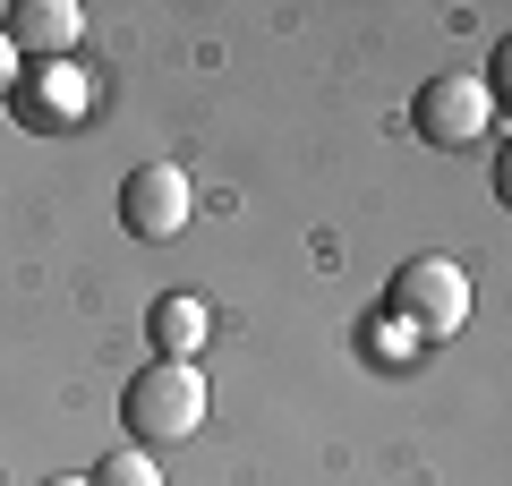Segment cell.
Instances as JSON below:
<instances>
[{
	"label": "cell",
	"instance_id": "cell-2",
	"mask_svg": "<svg viewBox=\"0 0 512 486\" xmlns=\"http://www.w3.org/2000/svg\"><path fill=\"white\" fill-rule=\"evenodd\" d=\"M384 299H393V324H402V333H419V342H453L461 324H470V273H461L453 256H410Z\"/></svg>",
	"mask_w": 512,
	"mask_h": 486
},
{
	"label": "cell",
	"instance_id": "cell-9",
	"mask_svg": "<svg viewBox=\"0 0 512 486\" xmlns=\"http://www.w3.org/2000/svg\"><path fill=\"white\" fill-rule=\"evenodd\" d=\"M43 486H86V478H43Z\"/></svg>",
	"mask_w": 512,
	"mask_h": 486
},
{
	"label": "cell",
	"instance_id": "cell-5",
	"mask_svg": "<svg viewBox=\"0 0 512 486\" xmlns=\"http://www.w3.org/2000/svg\"><path fill=\"white\" fill-rule=\"evenodd\" d=\"M9 43H18V60H69L77 43H86V18H77L69 0H26L18 26H9Z\"/></svg>",
	"mask_w": 512,
	"mask_h": 486
},
{
	"label": "cell",
	"instance_id": "cell-3",
	"mask_svg": "<svg viewBox=\"0 0 512 486\" xmlns=\"http://www.w3.org/2000/svg\"><path fill=\"white\" fill-rule=\"evenodd\" d=\"M188 214H197V188H188L180 162H137L120 180V231L146 239V248H163V239L188 231Z\"/></svg>",
	"mask_w": 512,
	"mask_h": 486
},
{
	"label": "cell",
	"instance_id": "cell-8",
	"mask_svg": "<svg viewBox=\"0 0 512 486\" xmlns=\"http://www.w3.org/2000/svg\"><path fill=\"white\" fill-rule=\"evenodd\" d=\"M18 69L26 60H18V43H9V26H0V103H9V86H18Z\"/></svg>",
	"mask_w": 512,
	"mask_h": 486
},
{
	"label": "cell",
	"instance_id": "cell-4",
	"mask_svg": "<svg viewBox=\"0 0 512 486\" xmlns=\"http://www.w3.org/2000/svg\"><path fill=\"white\" fill-rule=\"evenodd\" d=\"M410 120H419L427 145H478L495 128V94L478 86V77H427L419 103H410Z\"/></svg>",
	"mask_w": 512,
	"mask_h": 486
},
{
	"label": "cell",
	"instance_id": "cell-6",
	"mask_svg": "<svg viewBox=\"0 0 512 486\" xmlns=\"http://www.w3.org/2000/svg\"><path fill=\"white\" fill-rule=\"evenodd\" d=\"M146 333H154V359H197V350H205V333H214V316H205V299L171 290V299H154Z\"/></svg>",
	"mask_w": 512,
	"mask_h": 486
},
{
	"label": "cell",
	"instance_id": "cell-1",
	"mask_svg": "<svg viewBox=\"0 0 512 486\" xmlns=\"http://www.w3.org/2000/svg\"><path fill=\"white\" fill-rule=\"evenodd\" d=\"M120 427H128V452H163V444H188L205 427V376L197 359H154L128 376L120 393Z\"/></svg>",
	"mask_w": 512,
	"mask_h": 486
},
{
	"label": "cell",
	"instance_id": "cell-7",
	"mask_svg": "<svg viewBox=\"0 0 512 486\" xmlns=\"http://www.w3.org/2000/svg\"><path fill=\"white\" fill-rule=\"evenodd\" d=\"M86 486H163V461L154 452H111V461H94Z\"/></svg>",
	"mask_w": 512,
	"mask_h": 486
}]
</instances>
